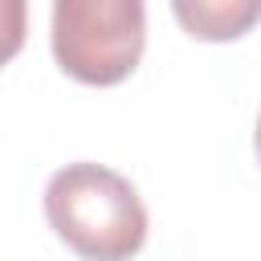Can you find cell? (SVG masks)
Segmentation results:
<instances>
[{"instance_id": "cell-3", "label": "cell", "mask_w": 261, "mask_h": 261, "mask_svg": "<svg viewBox=\"0 0 261 261\" xmlns=\"http://www.w3.org/2000/svg\"><path fill=\"white\" fill-rule=\"evenodd\" d=\"M175 16L192 29V37L204 41H224V37H241L253 20H257V4H175Z\"/></svg>"}, {"instance_id": "cell-4", "label": "cell", "mask_w": 261, "mask_h": 261, "mask_svg": "<svg viewBox=\"0 0 261 261\" xmlns=\"http://www.w3.org/2000/svg\"><path fill=\"white\" fill-rule=\"evenodd\" d=\"M24 20H29L24 0H0V65L20 53V45H24Z\"/></svg>"}, {"instance_id": "cell-1", "label": "cell", "mask_w": 261, "mask_h": 261, "mask_svg": "<svg viewBox=\"0 0 261 261\" xmlns=\"http://www.w3.org/2000/svg\"><path fill=\"white\" fill-rule=\"evenodd\" d=\"M53 232L86 261H126L147 241V208L130 179L102 163H69L45 188Z\"/></svg>"}, {"instance_id": "cell-2", "label": "cell", "mask_w": 261, "mask_h": 261, "mask_svg": "<svg viewBox=\"0 0 261 261\" xmlns=\"http://www.w3.org/2000/svg\"><path fill=\"white\" fill-rule=\"evenodd\" d=\"M147 37V12L139 0H57L53 4V57L86 86L122 82Z\"/></svg>"}]
</instances>
